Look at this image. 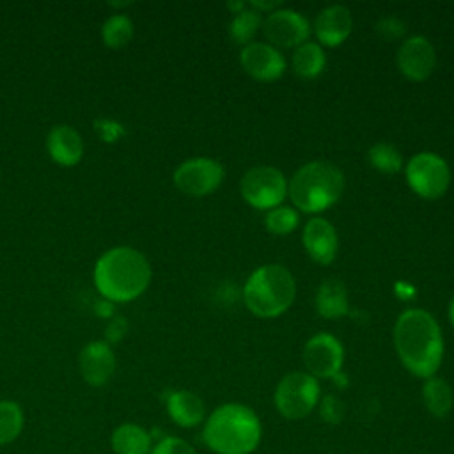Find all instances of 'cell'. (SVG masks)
<instances>
[{"label": "cell", "mask_w": 454, "mask_h": 454, "mask_svg": "<svg viewBox=\"0 0 454 454\" xmlns=\"http://www.w3.org/2000/svg\"><path fill=\"white\" fill-rule=\"evenodd\" d=\"M239 192L252 207L270 211L287 197V179L277 167L257 165L243 174Z\"/></svg>", "instance_id": "obj_8"}, {"label": "cell", "mask_w": 454, "mask_h": 454, "mask_svg": "<svg viewBox=\"0 0 454 454\" xmlns=\"http://www.w3.org/2000/svg\"><path fill=\"white\" fill-rule=\"evenodd\" d=\"M449 319H450V323L454 325V294H452V298H450V301H449Z\"/></svg>", "instance_id": "obj_33"}, {"label": "cell", "mask_w": 454, "mask_h": 454, "mask_svg": "<svg viewBox=\"0 0 454 454\" xmlns=\"http://www.w3.org/2000/svg\"><path fill=\"white\" fill-rule=\"evenodd\" d=\"M128 332V321L124 317H114L110 321V325L106 326V332H105V339L108 344H115L119 342Z\"/></svg>", "instance_id": "obj_31"}, {"label": "cell", "mask_w": 454, "mask_h": 454, "mask_svg": "<svg viewBox=\"0 0 454 454\" xmlns=\"http://www.w3.org/2000/svg\"><path fill=\"white\" fill-rule=\"evenodd\" d=\"M112 449L115 454H149L151 434L138 424H122L112 433Z\"/></svg>", "instance_id": "obj_20"}, {"label": "cell", "mask_w": 454, "mask_h": 454, "mask_svg": "<svg viewBox=\"0 0 454 454\" xmlns=\"http://www.w3.org/2000/svg\"><path fill=\"white\" fill-rule=\"evenodd\" d=\"M374 30L385 37V39H397L399 35L404 34V23L397 18H381L376 25H374Z\"/></svg>", "instance_id": "obj_30"}, {"label": "cell", "mask_w": 454, "mask_h": 454, "mask_svg": "<svg viewBox=\"0 0 454 454\" xmlns=\"http://www.w3.org/2000/svg\"><path fill=\"white\" fill-rule=\"evenodd\" d=\"M319 415L328 424H339L344 417V404L335 395H325L319 404Z\"/></svg>", "instance_id": "obj_29"}, {"label": "cell", "mask_w": 454, "mask_h": 454, "mask_svg": "<svg viewBox=\"0 0 454 454\" xmlns=\"http://www.w3.org/2000/svg\"><path fill=\"white\" fill-rule=\"evenodd\" d=\"M303 248L317 264H330L339 248V236L335 227L321 216H312L301 232Z\"/></svg>", "instance_id": "obj_14"}, {"label": "cell", "mask_w": 454, "mask_h": 454, "mask_svg": "<svg viewBox=\"0 0 454 454\" xmlns=\"http://www.w3.org/2000/svg\"><path fill=\"white\" fill-rule=\"evenodd\" d=\"M262 32L275 48H296L310 35V25L309 20L294 9H275L266 16Z\"/></svg>", "instance_id": "obj_11"}, {"label": "cell", "mask_w": 454, "mask_h": 454, "mask_svg": "<svg viewBox=\"0 0 454 454\" xmlns=\"http://www.w3.org/2000/svg\"><path fill=\"white\" fill-rule=\"evenodd\" d=\"M436 66V51L431 41L424 35L408 37L397 50V67L399 71L413 80H426Z\"/></svg>", "instance_id": "obj_12"}, {"label": "cell", "mask_w": 454, "mask_h": 454, "mask_svg": "<svg viewBox=\"0 0 454 454\" xmlns=\"http://www.w3.org/2000/svg\"><path fill=\"white\" fill-rule=\"evenodd\" d=\"M410 188L422 199H440L450 184V168L447 161L436 153L413 154L404 168Z\"/></svg>", "instance_id": "obj_7"}, {"label": "cell", "mask_w": 454, "mask_h": 454, "mask_svg": "<svg viewBox=\"0 0 454 454\" xmlns=\"http://www.w3.org/2000/svg\"><path fill=\"white\" fill-rule=\"evenodd\" d=\"M344 192L342 170L328 161H309L287 181V197L303 213H321Z\"/></svg>", "instance_id": "obj_4"}, {"label": "cell", "mask_w": 454, "mask_h": 454, "mask_svg": "<svg viewBox=\"0 0 454 454\" xmlns=\"http://www.w3.org/2000/svg\"><path fill=\"white\" fill-rule=\"evenodd\" d=\"M241 67L259 82H273L286 71V59L270 43H248L239 53Z\"/></svg>", "instance_id": "obj_13"}, {"label": "cell", "mask_w": 454, "mask_h": 454, "mask_svg": "<svg viewBox=\"0 0 454 454\" xmlns=\"http://www.w3.org/2000/svg\"><path fill=\"white\" fill-rule=\"evenodd\" d=\"M23 429V411L14 401H0V445L14 442Z\"/></svg>", "instance_id": "obj_26"}, {"label": "cell", "mask_w": 454, "mask_h": 454, "mask_svg": "<svg viewBox=\"0 0 454 454\" xmlns=\"http://www.w3.org/2000/svg\"><path fill=\"white\" fill-rule=\"evenodd\" d=\"M296 280L282 264H262L255 268L245 286L243 301L257 317H277L284 314L294 301Z\"/></svg>", "instance_id": "obj_5"}, {"label": "cell", "mask_w": 454, "mask_h": 454, "mask_svg": "<svg viewBox=\"0 0 454 454\" xmlns=\"http://www.w3.org/2000/svg\"><path fill=\"white\" fill-rule=\"evenodd\" d=\"M261 23H262L261 12L247 5L243 11L232 16L229 23V35L234 43L247 46L250 39L255 35V32L259 30Z\"/></svg>", "instance_id": "obj_23"}, {"label": "cell", "mask_w": 454, "mask_h": 454, "mask_svg": "<svg viewBox=\"0 0 454 454\" xmlns=\"http://www.w3.org/2000/svg\"><path fill=\"white\" fill-rule=\"evenodd\" d=\"M101 37L108 48H122L133 37V21L126 14H112L101 27Z\"/></svg>", "instance_id": "obj_24"}, {"label": "cell", "mask_w": 454, "mask_h": 454, "mask_svg": "<svg viewBox=\"0 0 454 454\" xmlns=\"http://www.w3.org/2000/svg\"><path fill=\"white\" fill-rule=\"evenodd\" d=\"M319 383L309 372L286 374L273 394L277 411L287 420L305 419L319 403Z\"/></svg>", "instance_id": "obj_6"}, {"label": "cell", "mask_w": 454, "mask_h": 454, "mask_svg": "<svg viewBox=\"0 0 454 454\" xmlns=\"http://www.w3.org/2000/svg\"><path fill=\"white\" fill-rule=\"evenodd\" d=\"M151 454H197L195 449L184 442L183 438H177V436H165L163 440H160Z\"/></svg>", "instance_id": "obj_28"}, {"label": "cell", "mask_w": 454, "mask_h": 454, "mask_svg": "<svg viewBox=\"0 0 454 454\" xmlns=\"http://www.w3.org/2000/svg\"><path fill=\"white\" fill-rule=\"evenodd\" d=\"M298 222H300L298 211L289 206H277V207L270 209L264 216L266 229L277 236L293 232L298 227Z\"/></svg>", "instance_id": "obj_27"}, {"label": "cell", "mask_w": 454, "mask_h": 454, "mask_svg": "<svg viewBox=\"0 0 454 454\" xmlns=\"http://www.w3.org/2000/svg\"><path fill=\"white\" fill-rule=\"evenodd\" d=\"M369 163L381 174H395L403 168V156L395 145L388 142H378L369 149Z\"/></svg>", "instance_id": "obj_25"}, {"label": "cell", "mask_w": 454, "mask_h": 454, "mask_svg": "<svg viewBox=\"0 0 454 454\" xmlns=\"http://www.w3.org/2000/svg\"><path fill=\"white\" fill-rule=\"evenodd\" d=\"M167 411L179 427H195L204 420L206 406L195 392L174 390L167 397Z\"/></svg>", "instance_id": "obj_18"}, {"label": "cell", "mask_w": 454, "mask_h": 454, "mask_svg": "<svg viewBox=\"0 0 454 454\" xmlns=\"http://www.w3.org/2000/svg\"><path fill=\"white\" fill-rule=\"evenodd\" d=\"M344 362V348L340 340L326 332L312 335L303 346V364L310 376L335 378Z\"/></svg>", "instance_id": "obj_10"}, {"label": "cell", "mask_w": 454, "mask_h": 454, "mask_svg": "<svg viewBox=\"0 0 454 454\" xmlns=\"http://www.w3.org/2000/svg\"><path fill=\"white\" fill-rule=\"evenodd\" d=\"M262 438V424L255 411L241 403H225L211 411L202 440L216 454H250Z\"/></svg>", "instance_id": "obj_3"}, {"label": "cell", "mask_w": 454, "mask_h": 454, "mask_svg": "<svg viewBox=\"0 0 454 454\" xmlns=\"http://www.w3.org/2000/svg\"><path fill=\"white\" fill-rule=\"evenodd\" d=\"M316 310L326 319H339L348 314V289L342 280L330 277L319 284L316 293Z\"/></svg>", "instance_id": "obj_19"}, {"label": "cell", "mask_w": 454, "mask_h": 454, "mask_svg": "<svg viewBox=\"0 0 454 454\" xmlns=\"http://www.w3.org/2000/svg\"><path fill=\"white\" fill-rule=\"evenodd\" d=\"M82 378L92 387H103L115 372V355L106 340H92L80 351Z\"/></svg>", "instance_id": "obj_15"}, {"label": "cell", "mask_w": 454, "mask_h": 454, "mask_svg": "<svg viewBox=\"0 0 454 454\" xmlns=\"http://www.w3.org/2000/svg\"><path fill=\"white\" fill-rule=\"evenodd\" d=\"M147 257L131 247L106 250L94 266V286L106 301L124 303L138 298L151 284Z\"/></svg>", "instance_id": "obj_2"}, {"label": "cell", "mask_w": 454, "mask_h": 454, "mask_svg": "<svg viewBox=\"0 0 454 454\" xmlns=\"http://www.w3.org/2000/svg\"><path fill=\"white\" fill-rule=\"evenodd\" d=\"M293 69L301 78H316L326 66V55L319 43L305 41L294 48L291 57Z\"/></svg>", "instance_id": "obj_21"}, {"label": "cell", "mask_w": 454, "mask_h": 454, "mask_svg": "<svg viewBox=\"0 0 454 454\" xmlns=\"http://www.w3.org/2000/svg\"><path fill=\"white\" fill-rule=\"evenodd\" d=\"M46 149L55 163L62 167H73L83 156V140L73 126L57 124L46 137Z\"/></svg>", "instance_id": "obj_17"}, {"label": "cell", "mask_w": 454, "mask_h": 454, "mask_svg": "<svg viewBox=\"0 0 454 454\" xmlns=\"http://www.w3.org/2000/svg\"><path fill=\"white\" fill-rule=\"evenodd\" d=\"M422 399L427 411L436 419H445L454 404V394L450 385L438 376H431L426 380L422 387Z\"/></svg>", "instance_id": "obj_22"}, {"label": "cell", "mask_w": 454, "mask_h": 454, "mask_svg": "<svg viewBox=\"0 0 454 454\" xmlns=\"http://www.w3.org/2000/svg\"><path fill=\"white\" fill-rule=\"evenodd\" d=\"M223 167L213 158H192L174 170V184L186 195L204 197L223 181Z\"/></svg>", "instance_id": "obj_9"}, {"label": "cell", "mask_w": 454, "mask_h": 454, "mask_svg": "<svg viewBox=\"0 0 454 454\" xmlns=\"http://www.w3.org/2000/svg\"><path fill=\"white\" fill-rule=\"evenodd\" d=\"M351 28H353L351 12L348 7L340 4L325 7L314 21V32L319 43L325 46H339L351 34Z\"/></svg>", "instance_id": "obj_16"}, {"label": "cell", "mask_w": 454, "mask_h": 454, "mask_svg": "<svg viewBox=\"0 0 454 454\" xmlns=\"http://www.w3.org/2000/svg\"><path fill=\"white\" fill-rule=\"evenodd\" d=\"M247 5H248L247 2H229V4H227V7H229L234 14H238L239 11H243Z\"/></svg>", "instance_id": "obj_32"}, {"label": "cell", "mask_w": 454, "mask_h": 454, "mask_svg": "<svg viewBox=\"0 0 454 454\" xmlns=\"http://www.w3.org/2000/svg\"><path fill=\"white\" fill-rule=\"evenodd\" d=\"M394 346L401 364L417 378L434 376L443 358L442 330L426 309L401 312L394 326Z\"/></svg>", "instance_id": "obj_1"}]
</instances>
